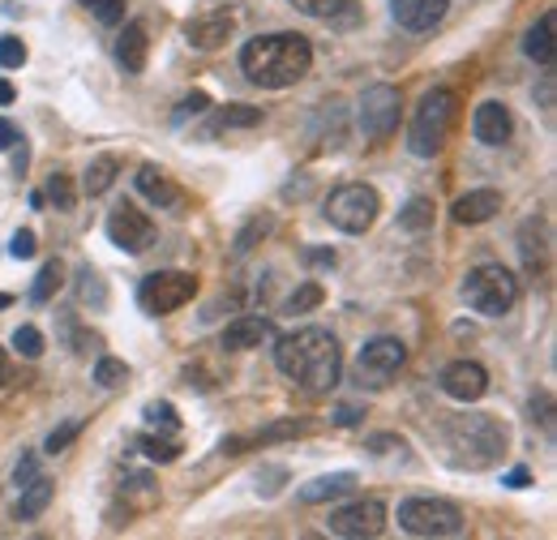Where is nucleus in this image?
<instances>
[{"label":"nucleus","mask_w":557,"mask_h":540,"mask_svg":"<svg viewBox=\"0 0 557 540\" xmlns=\"http://www.w3.org/2000/svg\"><path fill=\"white\" fill-rule=\"evenodd\" d=\"M275 365L283 378L300 382L305 391H331L339 386L344 373V352L331 331L322 327H300L292 335L275 339Z\"/></svg>","instance_id":"obj_1"},{"label":"nucleus","mask_w":557,"mask_h":540,"mask_svg":"<svg viewBox=\"0 0 557 540\" xmlns=\"http://www.w3.org/2000/svg\"><path fill=\"white\" fill-rule=\"evenodd\" d=\"M240 69L253 86L262 90H283L296 86L309 69H313V44L305 35L275 30V35H258L240 48Z\"/></svg>","instance_id":"obj_2"},{"label":"nucleus","mask_w":557,"mask_h":540,"mask_svg":"<svg viewBox=\"0 0 557 540\" xmlns=\"http://www.w3.org/2000/svg\"><path fill=\"white\" fill-rule=\"evenodd\" d=\"M446 442H450V451H455L459 464L488 468L506 451V425L497 416H485V412H463V416H450Z\"/></svg>","instance_id":"obj_3"},{"label":"nucleus","mask_w":557,"mask_h":540,"mask_svg":"<svg viewBox=\"0 0 557 540\" xmlns=\"http://www.w3.org/2000/svg\"><path fill=\"white\" fill-rule=\"evenodd\" d=\"M455 112H459V95H455V90H446V86L429 90V95L420 99L417 116H412L408 150H412L417 159H433V155L446 146V137H450Z\"/></svg>","instance_id":"obj_4"},{"label":"nucleus","mask_w":557,"mask_h":540,"mask_svg":"<svg viewBox=\"0 0 557 540\" xmlns=\"http://www.w3.org/2000/svg\"><path fill=\"white\" fill-rule=\"evenodd\" d=\"M463 300H468V309H476L485 318H502L519 300V279L506 267H497V262H485V267H476L463 279Z\"/></svg>","instance_id":"obj_5"},{"label":"nucleus","mask_w":557,"mask_h":540,"mask_svg":"<svg viewBox=\"0 0 557 540\" xmlns=\"http://www.w3.org/2000/svg\"><path fill=\"white\" fill-rule=\"evenodd\" d=\"M399 528L408 537L424 540H446V537H463V511L446 498H408L399 506Z\"/></svg>","instance_id":"obj_6"},{"label":"nucleus","mask_w":557,"mask_h":540,"mask_svg":"<svg viewBox=\"0 0 557 540\" xmlns=\"http://www.w3.org/2000/svg\"><path fill=\"white\" fill-rule=\"evenodd\" d=\"M194 296H198V279L185 274V270H154V274L141 279L138 287V305L146 314H154V318L185 309Z\"/></svg>","instance_id":"obj_7"},{"label":"nucleus","mask_w":557,"mask_h":540,"mask_svg":"<svg viewBox=\"0 0 557 540\" xmlns=\"http://www.w3.org/2000/svg\"><path fill=\"white\" fill-rule=\"evenodd\" d=\"M377 214H382V198H377V189H369V185H339V189L326 198V219H331L339 232H348V236L369 232Z\"/></svg>","instance_id":"obj_8"},{"label":"nucleus","mask_w":557,"mask_h":540,"mask_svg":"<svg viewBox=\"0 0 557 540\" xmlns=\"http://www.w3.org/2000/svg\"><path fill=\"white\" fill-rule=\"evenodd\" d=\"M399 112H404V95L395 90V86H386V82H377V86H369L364 95H360V134L373 137V142H382V137H391L399 130Z\"/></svg>","instance_id":"obj_9"},{"label":"nucleus","mask_w":557,"mask_h":540,"mask_svg":"<svg viewBox=\"0 0 557 540\" xmlns=\"http://www.w3.org/2000/svg\"><path fill=\"white\" fill-rule=\"evenodd\" d=\"M404 365H408V347H404L399 339L377 335L364 343V352H360V360H356V373H360V382H369V386H386Z\"/></svg>","instance_id":"obj_10"},{"label":"nucleus","mask_w":557,"mask_h":540,"mask_svg":"<svg viewBox=\"0 0 557 540\" xmlns=\"http://www.w3.org/2000/svg\"><path fill=\"white\" fill-rule=\"evenodd\" d=\"M331 537H348V540H364L377 537L386 528V506L377 498H364V502H351V506H339L331 511Z\"/></svg>","instance_id":"obj_11"},{"label":"nucleus","mask_w":557,"mask_h":540,"mask_svg":"<svg viewBox=\"0 0 557 540\" xmlns=\"http://www.w3.org/2000/svg\"><path fill=\"white\" fill-rule=\"evenodd\" d=\"M108 241H112L116 249H125V254H141V249H150V241H154V223H150V214H141L134 202H121L108 214Z\"/></svg>","instance_id":"obj_12"},{"label":"nucleus","mask_w":557,"mask_h":540,"mask_svg":"<svg viewBox=\"0 0 557 540\" xmlns=\"http://www.w3.org/2000/svg\"><path fill=\"white\" fill-rule=\"evenodd\" d=\"M442 391H446L455 404H476V400H485V391H488L485 365H476V360H455V365H446V369H442Z\"/></svg>","instance_id":"obj_13"},{"label":"nucleus","mask_w":557,"mask_h":540,"mask_svg":"<svg viewBox=\"0 0 557 540\" xmlns=\"http://www.w3.org/2000/svg\"><path fill=\"white\" fill-rule=\"evenodd\" d=\"M232 35H236V13H227V9L202 13V17H194V22L185 26L189 48H198V52H214V48H223Z\"/></svg>","instance_id":"obj_14"},{"label":"nucleus","mask_w":557,"mask_h":540,"mask_svg":"<svg viewBox=\"0 0 557 540\" xmlns=\"http://www.w3.org/2000/svg\"><path fill=\"white\" fill-rule=\"evenodd\" d=\"M446 0H391V17L404 26V30H412V35H424V30H433L442 17H446Z\"/></svg>","instance_id":"obj_15"},{"label":"nucleus","mask_w":557,"mask_h":540,"mask_svg":"<svg viewBox=\"0 0 557 540\" xmlns=\"http://www.w3.org/2000/svg\"><path fill=\"white\" fill-rule=\"evenodd\" d=\"M134 185H138L141 198H146L150 206H159V210H185V194H181V185H176V181H168L154 163H141Z\"/></svg>","instance_id":"obj_16"},{"label":"nucleus","mask_w":557,"mask_h":540,"mask_svg":"<svg viewBox=\"0 0 557 540\" xmlns=\"http://www.w3.org/2000/svg\"><path fill=\"white\" fill-rule=\"evenodd\" d=\"M472 134L485 146H506L510 134H515V116L506 103H481L476 116H472Z\"/></svg>","instance_id":"obj_17"},{"label":"nucleus","mask_w":557,"mask_h":540,"mask_svg":"<svg viewBox=\"0 0 557 540\" xmlns=\"http://www.w3.org/2000/svg\"><path fill=\"white\" fill-rule=\"evenodd\" d=\"M271 335V318H262V314H245V318H236L227 331H223V352H249V347H258L262 339Z\"/></svg>","instance_id":"obj_18"},{"label":"nucleus","mask_w":557,"mask_h":540,"mask_svg":"<svg viewBox=\"0 0 557 540\" xmlns=\"http://www.w3.org/2000/svg\"><path fill=\"white\" fill-rule=\"evenodd\" d=\"M146 57H150V39H146V26L141 22H129L125 35L116 39V61L125 73H141L146 69Z\"/></svg>","instance_id":"obj_19"},{"label":"nucleus","mask_w":557,"mask_h":540,"mask_svg":"<svg viewBox=\"0 0 557 540\" xmlns=\"http://www.w3.org/2000/svg\"><path fill=\"white\" fill-rule=\"evenodd\" d=\"M493 214H502V194L497 189H472L455 202V219L459 223H488Z\"/></svg>","instance_id":"obj_20"},{"label":"nucleus","mask_w":557,"mask_h":540,"mask_svg":"<svg viewBox=\"0 0 557 540\" xmlns=\"http://www.w3.org/2000/svg\"><path fill=\"white\" fill-rule=\"evenodd\" d=\"M554 26H557L554 13H541V17H536V26H532V30H528V39H523L528 61H536V65H554V57H557Z\"/></svg>","instance_id":"obj_21"},{"label":"nucleus","mask_w":557,"mask_h":540,"mask_svg":"<svg viewBox=\"0 0 557 540\" xmlns=\"http://www.w3.org/2000/svg\"><path fill=\"white\" fill-rule=\"evenodd\" d=\"M351 489H356V476L351 472L318 476V480H309V484L300 489V502H305V506H322V502H335V498H344Z\"/></svg>","instance_id":"obj_22"},{"label":"nucleus","mask_w":557,"mask_h":540,"mask_svg":"<svg viewBox=\"0 0 557 540\" xmlns=\"http://www.w3.org/2000/svg\"><path fill=\"white\" fill-rule=\"evenodd\" d=\"M116 172H121L116 155H95V159L86 163V176H82V194H90V198L108 194V189H112V181H116Z\"/></svg>","instance_id":"obj_23"},{"label":"nucleus","mask_w":557,"mask_h":540,"mask_svg":"<svg viewBox=\"0 0 557 540\" xmlns=\"http://www.w3.org/2000/svg\"><path fill=\"white\" fill-rule=\"evenodd\" d=\"M52 493H57V484H52L48 476H35L30 484H22V498H17V519H39V515L48 511Z\"/></svg>","instance_id":"obj_24"},{"label":"nucleus","mask_w":557,"mask_h":540,"mask_svg":"<svg viewBox=\"0 0 557 540\" xmlns=\"http://www.w3.org/2000/svg\"><path fill=\"white\" fill-rule=\"evenodd\" d=\"M322 300H326V292H322V283H300V287H296V292H292V296L283 300V309H278V314H283V318H300V314H309V309H318Z\"/></svg>","instance_id":"obj_25"},{"label":"nucleus","mask_w":557,"mask_h":540,"mask_svg":"<svg viewBox=\"0 0 557 540\" xmlns=\"http://www.w3.org/2000/svg\"><path fill=\"white\" fill-rule=\"evenodd\" d=\"M138 451L150 459V464H172V459L181 455V442H176V438H154V433H141Z\"/></svg>","instance_id":"obj_26"},{"label":"nucleus","mask_w":557,"mask_h":540,"mask_svg":"<svg viewBox=\"0 0 557 540\" xmlns=\"http://www.w3.org/2000/svg\"><path fill=\"white\" fill-rule=\"evenodd\" d=\"M253 125H262V112L258 108H249V103L219 108V130H253Z\"/></svg>","instance_id":"obj_27"},{"label":"nucleus","mask_w":557,"mask_h":540,"mask_svg":"<svg viewBox=\"0 0 557 540\" xmlns=\"http://www.w3.org/2000/svg\"><path fill=\"white\" fill-rule=\"evenodd\" d=\"M125 378H129V365L125 360H116V356H99L95 360V386L116 391V386H125Z\"/></svg>","instance_id":"obj_28"},{"label":"nucleus","mask_w":557,"mask_h":540,"mask_svg":"<svg viewBox=\"0 0 557 540\" xmlns=\"http://www.w3.org/2000/svg\"><path fill=\"white\" fill-rule=\"evenodd\" d=\"M61 279H65V270L61 262H48V267L39 270V279H35V287H30V305H48L57 292H61Z\"/></svg>","instance_id":"obj_29"},{"label":"nucleus","mask_w":557,"mask_h":540,"mask_svg":"<svg viewBox=\"0 0 557 540\" xmlns=\"http://www.w3.org/2000/svg\"><path fill=\"white\" fill-rule=\"evenodd\" d=\"M399 228H408V232H429V228H433V198H412V202L399 210Z\"/></svg>","instance_id":"obj_30"},{"label":"nucleus","mask_w":557,"mask_h":540,"mask_svg":"<svg viewBox=\"0 0 557 540\" xmlns=\"http://www.w3.org/2000/svg\"><path fill=\"white\" fill-rule=\"evenodd\" d=\"M287 4L309 13V17H344V22H351V0H287Z\"/></svg>","instance_id":"obj_31"},{"label":"nucleus","mask_w":557,"mask_h":540,"mask_svg":"<svg viewBox=\"0 0 557 540\" xmlns=\"http://www.w3.org/2000/svg\"><path fill=\"white\" fill-rule=\"evenodd\" d=\"M77 300H82V305H95V309L108 300V292H103L99 274H95L90 267H77Z\"/></svg>","instance_id":"obj_32"},{"label":"nucleus","mask_w":557,"mask_h":540,"mask_svg":"<svg viewBox=\"0 0 557 540\" xmlns=\"http://www.w3.org/2000/svg\"><path fill=\"white\" fill-rule=\"evenodd\" d=\"M146 420H150V429H163V433H176L181 429V412L168 404V400L146 404Z\"/></svg>","instance_id":"obj_33"},{"label":"nucleus","mask_w":557,"mask_h":540,"mask_svg":"<svg viewBox=\"0 0 557 540\" xmlns=\"http://www.w3.org/2000/svg\"><path fill=\"white\" fill-rule=\"evenodd\" d=\"M86 9L99 26H121L125 22V0H86Z\"/></svg>","instance_id":"obj_34"},{"label":"nucleus","mask_w":557,"mask_h":540,"mask_svg":"<svg viewBox=\"0 0 557 540\" xmlns=\"http://www.w3.org/2000/svg\"><path fill=\"white\" fill-rule=\"evenodd\" d=\"M13 352H22L26 360H39L44 356V335L35 327H17L13 331Z\"/></svg>","instance_id":"obj_35"},{"label":"nucleus","mask_w":557,"mask_h":540,"mask_svg":"<svg viewBox=\"0 0 557 540\" xmlns=\"http://www.w3.org/2000/svg\"><path fill=\"white\" fill-rule=\"evenodd\" d=\"M48 198L61 206V210H73L77 194H73V181L65 176V172H52V176H48Z\"/></svg>","instance_id":"obj_36"},{"label":"nucleus","mask_w":557,"mask_h":540,"mask_svg":"<svg viewBox=\"0 0 557 540\" xmlns=\"http://www.w3.org/2000/svg\"><path fill=\"white\" fill-rule=\"evenodd\" d=\"M26 65V44L17 35H0V69H22Z\"/></svg>","instance_id":"obj_37"},{"label":"nucleus","mask_w":557,"mask_h":540,"mask_svg":"<svg viewBox=\"0 0 557 540\" xmlns=\"http://www.w3.org/2000/svg\"><path fill=\"white\" fill-rule=\"evenodd\" d=\"M207 108H210V95H207V90H194L189 99H181V103H176V116H172V125H185L189 116H202Z\"/></svg>","instance_id":"obj_38"},{"label":"nucleus","mask_w":557,"mask_h":540,"mask_svg":"<svg viewBox=\"0 0 557 540\" xmlns=\"http://www.w3.org/2000/svg\"><path fill=\"white\" fill-rule=\"evenodd\" d=\"M271 228H275V219H271V214L253 219V223H249V228L240 232V241H236V254H249V249H253V241H258V236H267Z\"/></svg>","instance_id":"obj_39"},{"label":"nucleus","mask_w":557,"mask_h":540,"mask_svg":"<svg viewBox=\"0 0 557 540\" xmlns=\"http://www.w3.org/2000/svg\"><path fill=\"white\" fill-rule=\"evenodd\" d=\"M77 433H82V420H65L61 429H52V433H48V455H61Z\"/></svg>","instance_id":"obj_40"},{"label":"nucleus","mask_w":557,"mask_h":540,"mask_svg":"<svg viewBox=\"0 0 557 540\" xmlns=\"http://www.w3.org/2000/svg\"><path fill=\"white\" fill-rule=\"evenodd\" d=\"M35 232L30 228H22V232H13V241H9V254L17 258V262H26V258H35Z\"/></svg>","instance_id":"obj_41"},{"label":"nucleus","mask_w":557,"mask_h":540,"mask_svg":"<svg viewBox=\"0 0 557 540\" xmlns=\"http://www.w3.org/2000/svg\"><path fill=\"white\" fill-rule=\"evenodd\" d=\"M39 476V459L30 455V451H22V459H17V468H13V484L22 489V484H30Z\"/></svg>","instance_id":"obj_42"},{"label":"nucleus","mask_w":557,"mask_h":540,"mask_svg":"<svg viewBox=\"0 0 557 540\" xmlns=\"http://www.w3.org/2000/svg\"><path fill=\"white\" fill-rule=\"evenodd\" d=\"M532 416H541V425L554 429V400H549V391H541V395L532 400Z\"/></svg>","instance_id":"obj_43"},{"label":"nucleus","mask_w":557,"mask_h":540,"mask_svg":"<svg viewBox=\"0 0 557 540\" xmlns=\"http://www.w3.org/2000/svg\"><path fill=\"white\" fill-rule=\"evenodd\" d=\"M305 262H313V267H335V254H331V249H322V245H313V249L305 254Z\"/></svg>","instance_id":"obj_44"},{"label":"nucleus","mask_w":557,"mask_h":540,"mask_svg":"<svg viewBox=\"0 0 557 540\" xmlns=\"http://www.w3.org/2000/svg\"><path fill=\"white\" fill-rule=\"evenodd\" d=\"M9 146H17V130H13V121H0V155H4Z\"/></svg>","instance_id":"obj_45"},{"label":"nucleus","mask_w":557,"mask_h":540,"mask_svg":"<svg viewBox=\"0 0 557 540\" xmlns=\"http://www.w3.org/2000/svg\"><path fill=\"white\" fill-rule=\"evenodd\" d=\"M528 480H532V472H528V468H515V472L502 476V484H510V489H523Z\"/></svg>","instance_id":"obj_46"},{"label":"nucleus","mask_w":557,"mask_h":540,"mask_svg":"<svg viewBox=\"0 0 557 540\" xmlns=\"http://www.w3.org/2000/svg\"><path fill=\"white\" fill-rule=\"evenodd\" d=\"M541 103H545V112H554V73H549L545 86H541Z\"/></svg>","instance_id":"obj_47"},{"label":"nucleus","mask_w":557,"mask_h":540,"mask_svg":"<svg viewBox=\"0 0 557 540\" xmlns=\"http://www.w3.org/2000/svg\"><path fill=\"white\" fill-rule=\"evenodd\" d=\"M360 420V407H339L335 412V425H356Z\"/></svg>","instance_id":"obj_48"},{"label":"nucleus","mask_w":557,"mask_h":540,"mask_svg":"<svg viewBox=\"0 0 557 540\" xmlns=\"http://www.w3.org/2000/svg\"><path fill=\"white\" fill-rule=\"evenodd\" d=\"M9 103H13V86L0 77V108H9Z\"/></svg>","instance_id":"obj_49"},{"label":"nucleus","mask_w":557,"mask_h":540,"mask_svg":"<svg viewBox=\"0 0 557 540\" xmlns=\"http://www.w3.org/2000/svg\"><path fill=\"white\" fill-rule=\"evenodd\" d=\"M9 382V356H4V347H0V386Z\"/></svg>","instance_id":"obj_50"},{"label":"nucleus","mask_w":557,"mask_h":540,"mask_svg":"<svg viewBox=\"0 0 557 540\" xmlns=\"http://www.w3.org/2000/svg\"><path fill=\"white\" fill-rule=\"evenodd\" d=\"M0 309H9V296H4V292H0Z\"/></svg>","instance_id":"obj_51"}]
</instances>
